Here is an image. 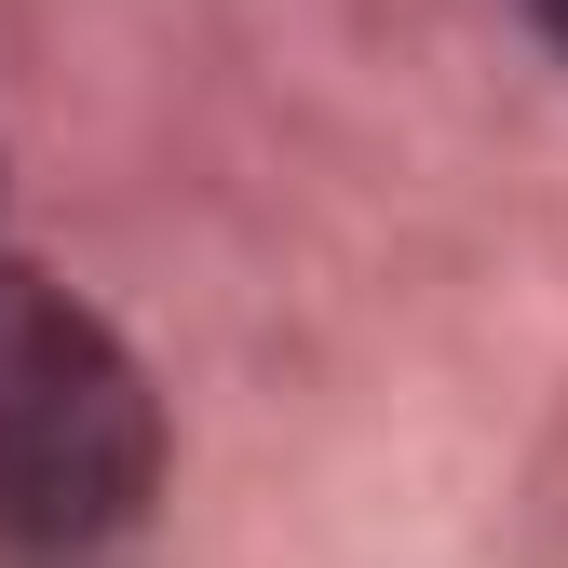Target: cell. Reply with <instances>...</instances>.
<instances>
[{
	"label": "cell",
	"mask_w": 568,
	"mask_h": 568,
	"mask_svg": "<svg viewBox=\"0 0 568 568\" xmlns=\"http://www.w3.org/2000/svg\"><path fill=\"white\" fill-rule=\"evenodd\" d=\"M163 487V393L150 366L28 257H0V528L14 541H109Z\"/></svg>",
	"instance_id": "cell-1"
},
{
	"label": "cell",
	"mask_w": 568,
	"mask_h": 568,
	"mask_svg": "<svg viewBox=\"0 0 568 568\" xmlns=\"http://www.w3.org/2000/svg\"><path fill=\"white\" fill-rule=\"evenodd\" d=\"M528 28H541V41H555V54H568V0H528Z\"/></svg>",
	"instance_id": "cell-2"
}]
</instances>
